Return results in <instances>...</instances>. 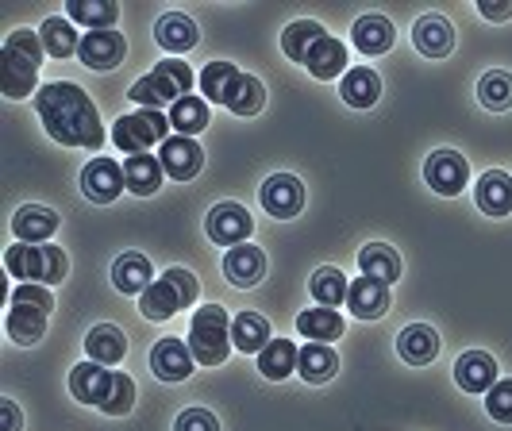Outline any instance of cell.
<instances>
[{"instance_id": "obj_1", "label": "cell", "mask_w": 512, "mask_h": 431, "mask_svg": "<svg viewBox=\"0 0 512 431\" xmlns=\"http://www.w3.org/2000/svg\"><path fill=\"white\" fill-rule=\"evenodd\" d=\"M31 104H35V112H39V120L54 143H62L70 151H101L104 147L108 135H104L101 116H97V104L81 85L51 81L31 97Z\"/></svg>"}, {"instance_id": "obj_2", "label": "cell", "mask_w": 512, "mask_h": 431, "mask_svg": "<svg viewBox=\"0 0 512 431\" xmlns=\"http://www.w3.org/2000/svg\"><path fill=\"white\" fill-rule=\"evenodd\" d=\"M70 393L74 401L89 408H101L104 416H128L135 408V381L101 362H77L70 370Z\"/></svg>"}, {"instance_id": "obj_3", "label": "cell", "mask_w": 512, "mask_h": 431, "mask_svg": "<svg viewBox=\"0 0 512 431\" xmlns=\"http://www.w3.org/2000/svg\"><path fill=\"white\" fill-rule=\"evenodd\" d=\"M43 54H47V47H43L39 31H31V27H16V31L4 39V47H0V89H4L8 101L31 97ZM35 93H39V89H35Z\"/></svg>"}, {"instance_id": "obj_4", "label": "cell", "mask_w": 512, "mask_h": 431, "mask_svg": "<svg viewBox=\"0 0 512 431\" xmlns=\"http://www.w3.org/2000/svg\"><path fill=\"white\" fill-rule=\"evenodd\" d=\"M201 77L189 70V62L185 58H162V62H154L151 74H143L135 85L128 89V97L139 108H162V104H174L185 101V97H193V85H197Z\"/></svg>"}, {"instance_id": "obj_5", "label": "cell", "mask_w": 512, "mask_h": 431, "mask_svg": "<svg viewBox=\"0 0 512 431\" xmlns=\"http://www.w3.org/2000/svg\"><path fill=\"white\" fill-rule=\"evenodd\" d=\"M189 351L197 366H224L231 355V316L220 305H201L189 320Z\"/></svg>"}, {"instance_id": "obj_6", "label": "cell", "mask_w": 512, "mask_h": 431, "mask_svg": "<svg viewBox=\"0 0 512 431\" xmlns=\"http://www.w3.org/2000/svg\"><path fill=\"white\" fill-rule=\"evenodd\" d=\"M197 297H201V281L193 278L189 270H181V266H170V270L158 281H151V289L139 297V312H143L147 320H170V316H178V312L197 305Z\"/></svg>"}, {"instance_id": "obj_7", "label": "cell", "mask_w": 512, "mask_h": 431, "mask_svg": "<svg viewBox=\"0 0 512 431\" xmlns=\"http://www.w3.org/2000/svg\"><path fill=\"white\" fill-rule=\"evenodd\" d=\"M4 270L16 281H35V285H54V281L66 278L70 270V258L62 247L43 243V247H31V243H12L4 251Z\"/></svg>"}, {"instance_id": "obj_8", "label": "cell", "mask_w": 512, "mask_h": 431, "mask_svg": "<svg viewBox=\"0 0 512 431\" xmlns=\"http://www.w3.org/2000/svg\"><path fill=\"white\" fill-rule=\"evenodd\" d=\"M170 116H162L158 108H135L128 116H120L112 124V143L120 151L135 158V154H151V147H162L170 139Z\"/></svg>"}, {"instance_id": "obj_9", "label": "cell", "mask_w": 512, "mask_h": 431, "mask_svg": "<svg viewBox=\"0 0 512 431\" xmlns=\"http://www.w3.org/2000/svg\"><path fill=\"white\" fill-rule=\"evenodd\" d=\"M205 231H208V239H212L216 247H228V251H231V247H239V243H247V239H251L255 220H251V212H247L243 204L224 201V204H216V208L208 212Z\"/></svg>"}, {"instance_id": "obj_10", "label": "cell", "mask_w": 512, "mask_h": 431, "mask_svg": "<svg viewBox=\"0 0 512 431\" xmlns=\"http://www.w3.org/2000/svg\"><path fill=\"white\" fill-rule=\"evenodd\" d=\"M258 201H262V208H266L270 216L293 220V216L305 208V181L297 178V174H274V178L262 181Z\"/></svg>"}, {"instance_id": "obj_11", "label": "cell", "mask_w": 512, "mask_h": 431, "mask_svg": "<svg viewBox=\"0 0 512 431\" xmlns=\"http://www.w3.org/2000/svg\"><path fill=\"white\" fill-rule=\"evenodd\" d=\"M124 189H128V181H124V166L116 158H93L81 170V193L93 204H112Z\"/></svg>"}, {"instance_id": "obj_12", "label": "cell", "mask_w": 512, "mask_h": 431, "mask_svg": "<svg viewBox=\"0 0 512 431\" xmlns=\"http://www.w3.org/2000/svg\"><path fill=\"white\" fill-rule=\"evenodd\" d=\"M158 162H162L166 178L193 181L201 174V166H205V151H201V143L189 139V135H170V139L158 147Z\"/></svg>"}, {"instance_id": "obj_13", "label": "cell", "mask_w": 512, "mask_h": 431, "mask_svg": "<svg viewBox=\"0 0 512 431\" xmlns=\"http://www.w3.org/2000/svg\"><path fill=\"white\" fill-rule=\"evenodd\" d=\"M124 54H128V43H124V35L112 27V31H89V35H81V47H77V58H81V66H89V70H116L120 62H124Z\"/></svg>"}, {"instance_id": "obj_14", "label": "cell", "mask_w": 512, "mask_h": 431, "mask_svg": "<svg viewBox=\"0 0 512 431\" xmlns=\"http://www.w3.org/2000/svg\"><path fill=\"white\" fill-rule=\"evenodd\" d=\"M193 366H197V358L189 351V343L185 339H174V335H166V339H158L151 347V370L158 381H185L193 374Z\"/></svg>"}, {"instance_id": "obj_15", "label": "cell", "mask_w": 512, "mask_h": 431, "mask_svg": "<svg viewBox=\"0 0 512 431\" xmlns=\"http://www.w3.org/2000/svg\"><path fill=\"white\" fill-rule=\"evenodd\" d=\"M466 178H470V170H466V158L459 151H436L424 162V181L439 197H459L466 189Z\"/></svg>"}, {"instance_id": "obj_16", "label": "cell", "mask_w": 512, "mask_h": 431, "mask_svg": "<svg viewBox=\"0 0 512 431\" xmlns=\"http://www.w3.org/2000/svg\"><path fill=\"white\" fill-rule=\"evenodd\" d=\"M412 43H416V51L424 54V58H447V54L455 51V27H451L447 16L428 12L412 27Z\"/></svg>"}, {"instance_id": "obj_17", "label": "cell", "mask_w": 512, "mask_h": 431, "mask_svg": "<svg viewBox=\"0 0 512 431\" xmlns=\"http://www.w3.org/2000/svg\"><path fill=\"white\" fill-rule=\"evenodd\" d=\"M12 231H16V243L43 247V243H51L54 231H58V212L47 208V204H24L12 216Z\"/></svg>"}, {"instance_id": "obj_18", "label": "cell", "mask_w": 512, "mask_h": 431, "mask_svg": "<svg viewBox=\"0 0 512 431\" xmlns=\"http://www.w3.org/2000/svg\"><path fill=\"white\" fill-rule=\"evenodd\" d=\"M455 381H459L462 393H482V397H486L501 378H497L493 355H486V351H466V355L455 362Z\"/></svg>"}, {"instance_id": "obj_19", "label": "cell", "mask_w": 512, "mask_h": 431, "mask_svg": "<svg viewBox=\"0 0 512 431\" xmlns=\"http://www.w3.org/2000/svg\"><path fill=\"white\" fill-rule=\"evenodd\" d=\"M393 39H397V27L389 24L382 12L359 16L355 27H351V43H355L366 58H378V54L393 51Z\"/></svg>"}, {"instance_id": "obj_20", "label": "cell", "mask_w": 512, "mask_h": 431, "mask_svg": "<svg viewBox=\"0 0 512 431\" xmlns=\"http://www.w3.org/2000/svg\"><path fill=\"white\" fill-rule=\"evenodd\" d=\"M224 278L231 285H239V289H251L258 281L266 278V254L251 247V243H239V247H231L224 254Z\"/></svg>"}, {"instance_id": "obj_21", "label": "cell", "mask_w": 512, "mask_h": 431, "mask_svg": "<svg viewBox=\"0 0 512 431\" xmlns=\"http://www.w3.org/2000/svg\"><path fill=\"white\" fill-rule=\"evenodd\" d=\"M154 43L170 54H185L201 43V31H197V24H193L185 12H166V16L154 24Z\"/></svg>"}, {"instance_id": "obj_22", "label": "cell", "mask_w": 512, "mask_h": 431, "mask_svg": "<svg viewBox=\"0 0 512 431\" xmlns=\"http://www.w3.org/2000/svg\"><path fill=\"white\" fill-rule=\"evenodd\" d=\"M112 285L124 297H143L151 289V258L139 251H124L112 262Z\"/></svg>"}, {"instance_id": "obj_23", "label": "cell", "mask_w": 512, "mask_h": 431, "mask_svg": "<svg viewBox=\"0 0 512 431\" xmlns=\"http://www.w3.org/2000/svg\"><path fill=\"white\" fill-rule=\"evenodd\" d=\"M305 70L316 81H343L347 77V47L335 39V35H324L312 51H308V58H305Z\"/></svg>"}, {"instance_id": "obj_24", "label": "cell", "mask_w": 512, "mask_h": 431, "mask_svg": "<svg viewBox=\"0 0 512 431\" xmlns=\"http://www.w3.org/2000/svg\"><path fill=\"white\" fill-rule=\"evenodd\" d=\"M347 308L359 316V320H382L389 312V285L370 278H355L347 289Z\"/></svg>"}, {"instance_id": "obj_25", "label": "cell", "mask_w": 512, "mask_h": 431, "mask_svg": "<svg viewBox=\"0 0 512 431\" xmlns=\"http://www.w3.org/2000/svg\"><path fill=\"white\" fill-rule=\"evenodd\" d=\"M474 201H478V208H482L486 216H493V220L509 216L512 212V178L505 174V170H489V174H482L478 189H474Z\"/></svg>"}, {"instance_id": "obj_26", "label": "cell", "mask_w": 512, "mask_h": 431, "mask_svg": "<svg viewBox=\"0 0 512 431\" xmlns=\"http://www.w3.org/2000/svg\"><path fill=\"white\" fill-rule=\"evenodd\" d=\"M339 97L351 108H374V104L382 101V77L374 74L370 66H355L339 81Z\"/></svg>"}, {"instance_id": "obj_27", "label": "cell", "mask_w": 512, "mask_h": 431, "mask_svg": "<svg viewBox=\"0 0 512 431\" xmlns=\"http://www.w3.org/2000/svg\"><path fill=\"white\" fill-rule=\"evenodd\" d=\"M397 355L405 358V362H412V366L436 362V355H439L436 328H428V324H409V328L397 335Z\"/></svg>"}, {"instance_id": "obj_28", "label": "cell", "mask_w": 512, "mask_h": 431, "mask_svg": "<svg viewBox=\"0 0 512 431\" xmlns=\"http://www.w3.org/2000/svg\"><path fill=\"white\" fill-rule=\"evenodd\" d=\"M297 358L301 347L289 343V339H270L262 351H258V374L270 381H285L289 374H297Z\"/></svg>"}, {"instance_id": "obj_29", "label": "cell", "mask_w": 512, "mask_h": 431, "mask_svg": "<svg viewBox=\"0 0 512 431\" xmlns=\"http://www.w3.org/2000/svg\"><path fill=\"white\" fill-rule=\"evenodd\" d=\"M85 351L93 362H101V366H116V362H124L128 355V339H124V331L116 328V324H97V328L85 335Z\"/></svg>"}, {"instance_id": "obj_30", "label": "cell", "mask_w": 512, "mask_h": 431, "mask_svg": "<svg viewBox=\"0 0 512 431\" xmlns=\"http://www.w3.org/2000/svg\"><path fill=\"white\" fill-rule=\"evenodd\" d=\"M162 178H166V170H162V162L151 158V154L124 158V181H128V189L135 197H154L162 189Z\"/></svg>"}, {"instance_id": "obj_31", "label": "cell", "mask_w": 512, "mask_h": 431, "mask_svg": "<svg viewBox=\"0 0 512 431\" xmlns=\"http://www.w3.org/2000/svg\"><path fill=\"white\" fill-rule=\"evenodd\" d=\"M297 331L305 335L308 343H335L343 335V316L335 308L312 305L297 316Z\"/></svg>"}, {"instance_id": "obj_32", "label": "cell", "mask_w": 512, "mask_h": 431, "mask_svg": "<svg viewBox=\"0 0 512 431\" xmlns=\"http://www.w3.org/2000/svg\"><path fill=\"white\" fill-rule=\"evenodd\" d=\"M359 270L362 278L389 285V281L401 278V254L393 251V247H385V243H366L359 251Z\"/></svg>"}, {"instance_id": "obj_33", "label": "cell", "mask_w": 512, "mask_h": 431, "mask_svg": "<svg viewBox=\"0 0 512 431\" xmlns=\"http://www.w3.org/2000/svg\"><path fill=\"white\" fill-rule=\"evenodd\" d=\"M335 370H339V358H335L332 343H305V347H301L297 374H301L308 385H324V381H332Z\"/></svg>"}, {"instance_id": "obj_34", "label": "cell", "mask_w": 512, "mask_h": 431, "mask_svg": "<svg viewBox=\"0 0 512 431\" xmlns=\"http://www.w3.org/2000/svg\"><path fill=\"white\" fill-rule=\"evenodd\" d=\"M4 331H8L12 343L31 347V343H39V339L47 335V312H35V308H24V305H8Z\"/></svg>"}, {"instance_id": "obj_35", "label": "cell", "mask_w": 512, "mask_h": 431, "mask_svg": "<svg viewBox=\"0 0 512 431\" xmlns=\"http://www.w3.org/2000/svg\"><path fill=\"white\" fill-rule=\"evenodd\" d=\"M239 77H243V70L231 66V62H208L205 70H201V81H197V85H201V93H205L208 104H224V108H228Z\"/></svg>"}, {"instance_id": "obj_36", "label": "cell", "mask_w": 512, "mask_h": 431, "mask_svg": "<svg viewBox=\"0 0 512 431\" xmlns=\"http://www.w3.org/2000/svg\"><path fill=\"white\" fill-rule=\"evenodd\" d=\"M231 343H235V351H243V355H258V351L270 343V324H266V316H258V312H239V316L231 320Z\"/></svg>"}, {"instance_id": "obj_37", "label": "cell", "mask_w": 512, "mask_h": 431, "mask_svg": "<svg viewBox=\"0 0 512 431\" xmlns=\"http://www.w3.org/2000/svg\"><path fill=\"white\" fill-rule=\"evenodd\" d=\"M66 20L89 27V31H112V24L120 20V8L112 0H70Z\"/></svg>"}, {"instance_id": "obj_38", "label": "cell", "mask_w": 512, "mask_h": 431, "mask_svg": "<svg viewBox=\"0 0 512 431\" xmlns=\"http://www.w3.org/2000/svg\"><path fill=\"white\" fill-rule=\"evenodd\" d=\"M39 39H43V47H47L51 58H70V54H77V47H81V35H77L74 20H66V16L43 20Z\"/></svg>"}, {"instance_id": "obj_39", "label": "cell", "mask_w": 512, "mask_h": 431, "mask_svg": "<svg viewBox=\"0 0 512 431\" xmlns=\"http://www.w3.org/2000/svg\"><path fill=\"white\" fill-rule=\"evenodd\" d=\"M324 35H328V31H324V24H316V20H293V24L282 31L285 58H293V62H301V66H305L308 51H312Z\"/></svg>"}, {"instance_id": "obj_40", "label": "cell", "mask_w": 512, "mask_h": 431, "mask_svg": "<svg viewBox=\"0 0 512 431\" xmlns=\"http://www.w3.org/2000/svg\"><path fill=\"white\" fill-rule=\"evenodd\" d=\"M308 289H312V301L324 308H339L347 305V289H351V281L343 278V270H335V266H320L312 281H308Z\"/></svg>"}, {"instance_id": "obj_41", "label": "cell", "mask_w": 512, "mask_h": 431, "mask_svg": "<svg viewBox=\"0 0 512 431\" xmlns=\"http://www.w3.org/2000/svg\"><path fill=\"white\" fill-rule=\"evenodd\" d=\"M170 124H174V131L178 135H201L208 127V101L205 97H185V101H178L174 108H170Z\"/></svg>"}, {"instance_id": "obj_42", "label": "cell", "mask_w": 512, "mask_h": 431, "mask_svg": "<svg viewBox=\"0 0 512 431\" xmlns=\"http://www.w3.org/2000/svg\"><path fill=\"white\" fill-rule=\"evenodd\" d=\"M262 104H266V85L255 74H243L239 85H235V93H231L228 112H235V116H258Z\"/></svg>"}, {"instance_id": "obj_43", "label": "cell", "mask_w": 512, "mask_h": 431, "mask_svg": "<svg viewBox=\"0 0 512 431\" xmlns=\"http://www.w3.org/2000/svg\"><path fill=\"white\" fill-rule=\"evenodd\" d=\"M478 101L486 104L489 112L512 108V77L501 74V70H489V74L478 81Z\"/></svg>"}, {"instance_id": "obj_44", "label": "cell", "mask_w": 512, "mask_h": 431, "mask_svg": "<svg viewBox=\"0 0 512 431\" xmlns=\"http://www.w3.org/2000/svg\"><path fill=\"white\" fill-rule=\"evenodd\" d=\"M8 305H24V308H35V312H54V297L47 285H35V281H20L16 289H12V297H8Z\"/></svg>"}, {"instance_id": "obj_45", "label": "cell", "mask_w": 512, "mask_h": 431, "mask_svg": "<svg viewBox=\"0 0 512 431\" xmlns=\"http://www.w3.org/2000/svg\"><path fill=\"white\" fill-rule=\"evenodd\" d=\"M486 412L497 420V424H512V378L497 381L486 393Z\"/></svg>"}, {"instance_id": "obj_46", "label": "cell", "mask_w": 512, "mask_h": 431, "mask_svg": "<svg viewBox=\"0 0 512 431\" xmlns=\"http://www.w3.org/2000/svg\"><path fill=\"white\" fill-rule=\"evenodd\" d=\"M174 431H220V420L208 408H185L178 416Z\"/></svg>"}, {"instance_id": "obj_47", "label": "cell", "mask_w": 512, "mask_h": 431, "mask_svg": "<svg viewBox=\"0 0 512 431\" xmlns=\"http://www.w3.org/2000/svg\"><path fill=\"white\" fill-rule=\"evenodd\" d=\"M478 12L493 24H505L512 20V0H478Z\"/></svg>"}, {"instance_id": "obj_48", "label": "cell", "mask_w": 512, "mask_h": 431, "mask_svg": "<svg viewBox=\"0 0 512 431\" xmlns=\"http://www.w3.org/2000/svg\"><path fill=\"white\" fill-rule=\"evenodd\" d=\"M0 420H4V428H0V431H20V424H24V420H20V408H16V401H8V397L0 401Z\"/></svg>"}]
</instances>
